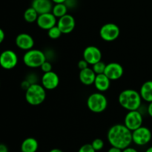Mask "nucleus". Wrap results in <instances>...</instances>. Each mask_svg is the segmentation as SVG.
Here are the masks:
<instances>
[{"label":"nucleus","mask_w":152,"mask_h":152,"mask_svg":"<svg viewBox=\"0 0 152 152\" xmlns=\"http://www.w3.org/2000/svg\"><path fill=\"white\" fill-rule=\"evenodd\" d=\"M65 4L68 8H74L77 5V0H66Z\"/></svg>","instance_id":"obj_29"},{"label":"nucleus","mask_w":152,"mask_h":152,"mask_svg":"<svg viewBox=\"0 0 152 152\" xmlns=\"http://www.w3.org/2000/svg\"><path fill=\"white\" fill-rule=\"evenodd\" d=\"M31 84L29 83V82L28 81V80H24L23 82H22V84H21V86H22V88L25 89V90L26 91L27 89L28 88V87H29V86H31Z\"/></svg>","instance_id":"obj_30"},{"label":"nucleus","mask_w":152,"mask_h":152,"mask_svg":"<svg viewBox=\"0 0 152 152\" xmlns=\"http://www.w3.org/2000/svg\"><path fill=\"white\" fill-rule=\"evenodd\" d=\"M77 152H96V151L94 149L91 144L86 143L82 145V146L79 148L78 151Z\"/></svg>","instance_id":"obj_27"},{"label":"nucleus","mask_w":152,"mask_h":152,"mask_svg":"<svg viewBox=\"0 0 152 152\" xmlns=\"http://www.w3.org/2000/svg\"><path fill=\"white\" fill-rule=\"evenodd\" d=\"M87 106L91 112L99 114L106 110L108 99L102 92H95L88 97Z\"/></svg>","instance_id":"obj_4"},{"label":"nucleus","mask_w":152,"mask_h":152,"mask_svg":"<svg viewBox=\"0 0 152 152\" xmlns=\"http://www.w3.org/2000/svg\"><path fill=\"white\" fill-rule=\"evenodd\" d=\"M152 139V133L148 128L141 126L132 132V142L138 146H144L150 142Z\"/></svg>","instance_id":"obj_7"},{"label":"nucleus","mask_w":152,"mask_h":152,"mask_svg":"<svg viewBox=\"0 0 152 152\" xmlns=\"http://www.w3.org/2000/svg\"><path fill=\"white\" fill-rule=\"evenodd\" d=\"M96 74H95L93 69L91 68H87L86 69L80 70L79 74V79L81 83L85 86H91L94 85Z\"/></svg>","instance_id":"obj_18"},{"label":"nucleus","mask_w":152,"mask_h":152,"mask_svg":"<svg viewBox=\"0 0 152 152\" xmlns=\"http://www.w3.org/2000/svg\"><path fill=\"white\" fill-rule=\"evenodd\" d=\"M53 4L51 0H33L31 7H34L39 14H42L51 12Z\"/></svg>","instance_id":"obj_16"},{"label":"nucleus","mask_w":152,"mask_h":152,"mask_svg":"<svg viewBox=\"0 0 152 152\" xmlns=\"http://www.w3.org/2000/svg\"><path fill=\"white\" fill-rule=\"evenodd\" d=\"M68 7L65 3H60V4H54L52 8L51 13L56 16L57 19L65 16L68 13Z\"/></svg>","instance_id":"obj_22"},{"label":"nucleus","mask_w":152,"mask_h":152,"mask_svg":"<svg viewBox=\"0 0 152 152\" xmlns=\"http://www.w3.org/2000/svg\"><path fill=\"white\" fill-rule=\"evenodd\" d=\"M83 59L91 65L102 60V51L96 46L90 45L85 48L83 53Z\"/></svg>","instance_id":"obj_10"},{"label":"nucleus","mask_w":152,"mask_h":152,"mask_svg":"<svg viewBox=\"0 0 152 152\" xmlns=\"http://www.w3.org/2000/svg\"><path fill=\"white\" fill-rule=\"evenodd\" d=\"M123 152H139V151H138L136 148L129 146V147H127V148H124V149L123 150Z\"/></svg>","instance_id":"obj_32"},{"label":"nucleus","mask_w":152,"mask_h":152,"mask_svg":"<svg viewBox=\"0 0 152 152\" xmlns=\"http://www.w3.org/2000/svg\"><path fill=\"white\" fill-rule=\"evenodd\" d=\"M104 74L111 80H117L123 76L124 68L118 62H110L106 64Z\"/></svg>","instance_id":"obj_14"},{"label":"nucleus","mask_w":152,"mask_h":152,"mask_svg":"<svg viewBox=\"0 0 152 152\" xmlns=\"http://www.w3.org/2000/svg\"><path fill=\"white\" fill-rule=\"evenodd\" d=\"M140 94L142 100L146 102H152V80H148L141 86Z\"/></svg>","instance_id":"obj_20"},{"label":"nucleus","mask_w":152,"mask_h":152,"mask_svg":"<svg viewBox=\"0 0 152 152\" xmlns=\"http://www.w3.org/2000/svg\"><path fill=\"white\" fill-rule=\"evenodd\" d=\"M57 18L51 13H46L39 14L37 20L38 27L45 31H48L57 24Z\"/></svg>","instance_id":"obj_13"},{"label":"nucleus","mask_w":152,"mask_h":152,"mask_svg":"<svg viewBox=\"0 0 152 152\" xmlns=\"http://www.w3.org/2000/svg\"><path fill=\"white\" fill-rule=\"evenodd\" d=\"M91 144L92 147H93L94 149L96 151H101L104 148V145H105L104 141L102 139H100V138H96V139H94Z\"/></svg>","instance_id":"obj_25"},{"label":"nucleus","mask_w":152,"mask_h":152,"mask_svg":"<svg viewBox=\"0 0 152 152\" xmlns=\"http://www.w3.org/2000/svg\"><path fill=\"white\" fill-rule=\"evenodd\" d=\"M107 152H123V150L120 149V148H116V147L111 146V148H108Z\"/></svg>","instance_id":"obj_33"},{"label":"nucleus","mask_w":152,"mask_h":152,"mask_svg":"<svg viewBox=\"0 0 152 152\" xmlns=\"http://www.w3.org/2000/svg\"><path fill=\"white\" fill-rule=\"evenodd\" d=\"M107 140L111 146L123 150L131 146L132 142V132L124 124H116L111 126L107 133Z\"/></svg>","instance_id":"obj_1"},{"label":"nucleus","mask_w":152,"mask_h":152,"mask_svg":"<svg viewBox=\"0 0 152 152\" xmlns=\"http://www.w3.org/2000/svg\"><path fill=\"white\" fill-rule=\"evenodd\" d=\"M147 113L150 117H152V102L148 103V107H147Z\"/></svg>","instance_id":"obj_35"},{"label":"nucleus","mask_w":152,"mask_h":152,"mask_svg":"<svg viewBox=\"0 0 152 152\" xmlns=\"http://www.w3.org/2000/svg\"><path fill=\"white\" fill-rule=\"evenodd\" d=\"M20 152H22V151H20Z\"/></svg>","instance_id":"obj_39"},{"label":"nucleus","mask_w":152,"mask_h":152,"mask_svg":"<svg viewBox=\"0 0 152 152\" xmlns=\"http://www.w3.org/2000/svg\"><path fill=\"white\" fill-rule=\"evenodd\" d=\"M18 56L12 50H5L0 53V66L5 70H11L17 65Z\"/></svg>","instance_id":"obj_9"},{"label":"nucleus","mask_w":152,"mask_h":152,"mask_svg":"<svg viewBox=\"0 0 152 152\" xmlns=\"http://www.w3.org/2000/svg\"><path fill=\"white\" fill-rule=\"evenodd\" d=\"M111 81V80L105 74H96L94 85L98 91L102 93L109 89Z\"/></svg>","instance_id":"obj_17"},{"label":"nucleus","mask_w":152,"mask_h":152,"mask_svg":"<svg viewBox=\"0 0 152 152\" xmlns=\"http://www.w3.org/2000/svg\"><path fill=\"white\" fill-rule=\"evenodd\" d=\"M142 100L140 92L134 89L123 90L118 96L120 106L128 111L139 110L142 105Z\"/></svg>","instance_id":"obj_2"},{"label":"nucleus","mask_w":152,"mask_h":152,"mask_svg":"<svg viewBox=\"0 0 152 152\" xmlns=\"http://www.w3.org/2000/svg\"><path fill=\"white\" fill-rule=\"evenodd\" d=\"M15 43L19 49L27 51L34 48L35 42L32 36L27 33H22L16 36Z\"/></svg>","instance_id":"obj_15"},{"label":"nucleus","mask_w":152,"mask_h":152,"mask_svg":"<svg viewBox=\"0 0 152 152\" xmlns=\"http://www.w3.org/2000/svg\"><path fill=\"white\" fill-rule=\"evenodd\" d=\"M46 90L41 84L34 83L25 91V99L31 105H39L45 100Z\"/></svg>","instance_id":"obj_3"},{"label":"nucleus","mask_w":152,"mask_h":152,"mask_svg":"<svg viewBox=\"0 0 152 152\" xmlns=\"http://www.w3.org/2000/svg\"><path fill=\"white\" fill-rule=\"evenodd\" d=\"M53 4H60V3H65L66 0H51Z\"/></svg>","instance_id":"obj_36"},{"label":"nucleus","mask_w":152,"mask_h":152,"mask_svg":"<svg viewBox=\"0 0 152 152\" xmlns=\"http://www.w3.org/2000/svg\"><path fill=\"white\" fill-rule=\"evenodd\" d=\"M145 152H152V146H150L149 148H147Z\"/></svg>","instance_id":"obj_38"},{"label":"nucleus","mask_w":152,"mask_h":152,"mask_svg":"<svg viewBox=\"0 0 152 152\" xmlns=\"http://www.w3.org/2000/svg\"><path fill=\"white\" fill-rule=\"evenodd\" d=\"M39 148L38 141L34 137H28L22 141L20 150L22 152H37Z\"/></svg>","instance_id":"obj_19"},{"label":"nucleus","mask_w":152,"mask_h":152,"mask_svg":"<svg viewBox=\"0 0 152 152\" xmlns=\"http://www.w3.org/2000/svg\"><path fill=\"white\" fill-rule=\"evenodd\" d=\"M77 65H78V68L80 70H83V69H86V68H88V65L89 64L87 62H86V60H85L84 59H81V60H80L78 62V64H77Z\"/></svg>","instance_id":"obj_28"},{"label":"nucleus","mask_w":152,"mask_h":152,"mask_svg":"<svg viewBox=\"0 0 152 152\" xmlns=\"http://www.w3.org/2000/svg\"><path fill=\"white\" fill-rule=\"evenodd\" d=\"M5 38V34H4V31L1 28H0V44L3 42Z\"/></svg>","instance_id":"obj_34"},{"label":"nucleus","mask_w":152,"mask_h":152,"mask_svg":"<svg viewBox=\"0 0 152 152\" xmlns=\"http://www.w3.org/2000/svg\"><path fill=\"white\" fill-rule=\"evenodd\" d=\"M48 152H63L61 149L59 148H53V149L50 150Z\"/></svg>","instance_id":"obj_37"},{"label":"nucleus","mask_w":152,"mask_h":152,"mask_svg":"<svg viewBox=\"0 0 152 152\" xmlns=\"http://www.w3.org/2000/svg\"><path fill=\"white\" fill-rule=\"evenodd\" d=\"M0 152H9L8 148L4 143H0Z\"/></svg>","instance_id":"obj_31"},{"label":"nucleus","mask_w":152,"mask_h":152,"mask_svg":"<svg viewBox=\"0 0 152 152\" xmlns=\"http://www.w3.org/2000/svg\"><path fill=\"white\" fill-rule=\"evenodd\" d=\"M143 123V117L139 110L129 111L124 119V125L132 132L141 127Z\"/></svg>","instance_id":"obj_8"},{"label":"nucleus","mask_w":152,"mask_h":152,"mask_svg":"<svg viewBox=\"0 0 152 152\" xmlns=\"http://www.w3.org/2000/svg\"><path fill=\"white\" fill-rule=\"evenodd\" d=\"M56 25L62 31V34H71L74 30L76 26V21L74 16L67 13L65 16L57 19Z\"/></svg>","instance_id":"obj_11"},{"label":"nucleus","mask_w":152,"mask_h":152,"mask_svg":"<svg viewBox=\"0 0 152 152\" xmlns=\"http://www.w3.org/2000/svg\"><path fill=\"white\" fill-rule=\"evenodd\" d=\"M48 31V36L50 39H57L59 37L62 36V33L60 31L59 28H58L57 25H55L53 28H51L50 29H49Z\"/></svg>","instance_id":"obj_23"},{"label":"nucleus","mask_w":152,"mask_h":152,"mask_svg":"<svg viewBox=\"0 0 152 152\" xmlns=\"http://www.w3.org/2000/svg\"><path fill=\"white\" fill-rule=\"evenodd\" d=\"M105 67H106V64L101 60L99 62H96V63L92 65V69H93V71H94V73L96 74H104Z\"/></svg>","instance_id":"obj_24"},{"label":"nucleus","mask_w":152,"mask_h":152,"mask_svg":"<svg viewBox=\"0 0 152 152\" xmlns=\"http://www.w3.org/2000/svg\"><path fill=\"white\" fill-rule=\"evenodd\" d=\"M39 15V14L37 13V10L34 7H30L25 10L23 17L25 22H27L28 23H34V22H37Z\"/></svg>","instance_id":"obj_21"},{"label":"nucleus","mask_w":152,"mask_h":152,"mask_svg":"<svg viewBox=\"0 0 152 152\" xmlns=\"http://www.w3.org/2000/svg\"><path fill=\"white\" fill-rule=\"evenodd\" d=\"M42 71L44 73L50 72V71H53V66H52V64L49 62L48 60H45L44 62H43L42 65L40 67Z\"/></svg>","instance_id":"obj_26"},{"label":"nucleus","mask_w":152,"mask_h":152,"mask_svg":"<svg viewBox=\"0 0 152 152\" xmlns=\"http://www.w3.org/2000/svg\"><path fill=\"white\" fill-rule=\"evenodd\" d=\"M45 60H47L45 53L39 49L27 50L23 56L24 64L31 68H40Z\"/></svg>","instance_id":"obj_5"},{"label":"nucleus","mask_w":152,"mask_h":152,"mask_svg":"<svg viewBox=\"0 0 152 152\" xmlns=\"http://www.w3.org/2000/svg\"><path fill=\"white\" fill-rule=\"evenodd\" d=\"M59 76L53 71L44 73L41 78V85L45 88L46 91L54 90L59 86Z\"/></svg>","instance_id":"obj_12"},{"label":"nucleus","mask_w":152,"mask_h":152,"mask_svg":"<svg viewBox=\"0 0 152 152\" xmlns=\"http://www.w3.org/2000/svg\"><path fill=\"white\" fill-rule=\"evenodd\" d=\"M120 34V29L117 25L108 22L102 25L99 30V36L105 42H113L118 39Z\"/></svg>","instance_id":"obj_6"}]
</instances>
